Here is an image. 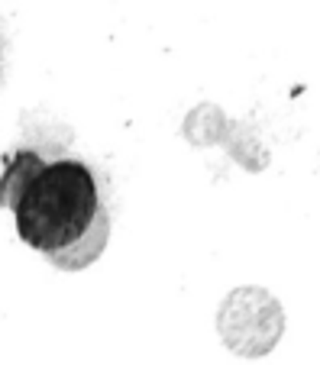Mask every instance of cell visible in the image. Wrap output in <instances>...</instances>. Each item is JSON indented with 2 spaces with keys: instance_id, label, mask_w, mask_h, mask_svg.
I'll return each instance as SVG.
<instances>
[{
  "instance_id": "obj_1",
  "label": "cell",
  "mask_w": 320,
  "mask_h": 365,
  "mask_svg": "<svg viewBox=\"0 0 320 365\" xmlns=\"http://www.w3.org/2000/svg\"><path fill=\"white\" fill-rule=\"evenodd\" d=\"M7 210L14 214L16 236L65 272L94 265L110 236L98 178L78 159L42 162Z\"/></svg>"
},
{
  "instance_id": "obj_2",
  "label": "cell",
  "mask_w": 320,
  "mask_h": 365,
  "mask_svg": "<svg viewBox=\"0 0 320 365\" xmlns=\"http://www.w3.org/2000/svg\"><path fill=\"white\" fill-rule=\"evenodd\" d=\"M223 343L239 356H262L282 336V307L262 288H237L220 307L217 317Z\"/></svg>"
}]
</instances>
